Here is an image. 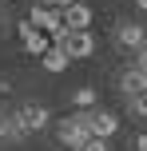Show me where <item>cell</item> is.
Instances as JSON below:
<instances>
[{
    "mask_svg": "<svg viewBox=\"0 0 147 151\" xmlns=\"http://www.w3.org/2000/svg\"><path fill=\"white\" fill-rule=\"evenodd\" d=\"M76 115H80V123H84L95 139H111L119 131V115L108 111V107H84V111H76Z\"/></svg>",
    "mask_w": 147,
    "mask_h": 151,
    "instance_id": "cell-1",
    "label": "cell"
},
{
    "mask_svg": "<svg viewBox=\"0 0 147 151\" xmlns=\"http://www.w3.org/2000/svg\"><path fill=\"white\" fill-rule=\"evenodd\" d=\"M52 135H56V143L60 147H68V151H80L87 143V135L92 131L80 123V115H64V119H56V127H52Z\"/></svg>",
    "mask_w": 147,
    "mask_h": 151,
    "instance_id": "cell-2",
    "label": "cell"
},
{
    "mask_svg": "<svg viewBox=\"0 0 147 151\" xmlns=\"http://www.w3.org/2000/svg\"><path fill=\"white\" fill-rule=\"evenodd\" d=\"M16 119H20V127L28 131V135H40V131L52 127V111H48L44 104H36V99H24V104L16 107Z\"/></svg>",
    "mask_w": 147,
    "mask_h": 151,
    "instance_id": "cell-3",
    "label": "cell"
},
{
    "mask_svg": "<svg viewBox=\"0 0 147 151\" xmlns=\"http://www.w3.org/2000/svg\"><path fill=\"white\" fill-rule=\"evenodd\" d=\"M60 48L72 56V64H76V60H87V56L95 52V36H92V32H68Z\"/></svg>",
    "mask_w": 147,
    "mask_h": 151,
    "instance_id": "cell-4",
    "label": "cell"
},
{
    "mask_svg": "<svg viewBox=\"0 0 147 151\" xmlns=\"http://www.w3.org/2000/svg\"><path fill=\"white\" fill-rule=\"evenodd\" d=\"M60 16H64V28H68V32H87V28H92V8H87L84 0H72Z\"/></svg>",
    "mask_w": 147,
    "mask_h": 151,
    "instance_id": "cell-5",
    "label": "cell"
},
{
    "mask_svg": "<svg viewBox=\"0 0 147 151\" xmlns=\"http://www.w3.org/2000/svg\"><path fill=\"white\" fill-rule=\"evenodd\" d=\"M16 32H20V40H24V52H32V56H44L48 48H52V40H48V32L32 28L28 20H20V24H16Z\"/></svg>",
    "mask_w": 147,
    "mask_h": 151,
    "instance_id": "cell-6",
    "label": "cell"
},
{
    "mask_svg": "<svg viewBox=\"0 0 147 151\" xmlns=\"http://www.w3.org/2000/svg\"><path fill=\"white\" fill-rule=\"evenodd\" d=\"M115 44L123 48V52H139V48L147 44V28H143V24H119Z\"/></svg>",
    "mask_w": 147,
    "mask_h": 151,
    "instance_id": "cell-7",
    "label": "cell"
},
{
    "mask_svg": "<svg viewBox=\"0 0 147 151\" xmlns=\"http://www.w3.org/2000/svg\"><path fill=\"white\" fill-rule=\"evenodd\" d=\"M119 91H123L127 99H131V96H143V91H147V72H139L135 64L127 72H119Z\"/></svg>",
    "mask_w": 147,
    "mask_h": 151,
    "instance_id": "cell-8",
    "label": "cell"
},
{
    "mask_svg": "<svg viewBox=\"0 0 147 151\" xmlns=\"http://www.w3.org/2000/svg\"><path fill=\"white\" fill-rule=\"evenodd\" d=\"M24 139H28V131L20 127L16 111H0V143H24Z\"/></svg>",
    "mask_w": 147,
    "mask_h": 151,
    "instance_id": "cell-9",
    "label": "cell"
},
{
    "mask_svg": "<svg viewBox=\"0 0 147 151\" xmlns=\"http://www.w3.org/2000/svg\"><path fill=\"white\" fill-rule=\"evenodd\" d=\"M40 68H44L48 76H60L64 68H72V56L64 52V48H48V52L40 56Z\"/></svg>",
    "mask_w": 147,
    "mask_h": 151,
    "instance_id": "cell-10",
    "label": "cell"
},
{
    "mask_svg": "<svg viewBox=\"0 0 147 151\" xmlns=\"http://www.w3.org/2000/svg\"><path fill=\"white\" fill-rule=\"evenodd\" d=\"M72 104L84 111V107H95V88H76V96H72Z\"/></svg>",
    "mask_w": 147,
    "mask_h": 151,
    "instance_id": "cell-11",
    "label": "cell"
},
{
    "mask_svg": "<svg viewBox=\"0 0 147 151\" xmlns=\"http://www.w3.org/2000/svg\"><path fill=\"white\" fill-rule=\"evenodd\" d=\"M127 107H131V115L147 119V91H143V96H131V99H127Z\"/></svg>",
    "mask_w": 147,
    "mask_h": 151,
    "instance_id": "cell-12",
    "label": "cell"
},
{
    "mask_svg": "<svg viewBox=\"0 0 147 151\" xmlns=\"http://www.w3.org/2000/svg\"><path fill=\"white\" fill-rule=\"evenodd\" d=\"M80 151H108V139H95V135H87V143L80 147Z\"/></svg>",
    "mask_w": 147,
    "mask_h": 151,
    "instance_id": "cell-13",
    "label": "cell"
},
{
    "mask_svg": "<svg viewBox=\"0 0 147 151\" xmlns=\"http://www.w3.org/2000/svg\"><path fill=\"white\" fill-rule=\"evenodd\" d=\"M135 68H139V72H147V44L135 52Z\"/></svg>",
    "mask_w": 147,
    "mask_h": 151,
    "instance_id": "cell-14",
    "label": "cell"
},
{
    "mask_svg": "<svg viewBox=\"0 0 147 151\" xmlns=\"http://www.w3.org/2000/svg\"><path fill=\"white\" fill-rule=\"evenodd\" d=\"M68 4H72V0H44V8H56V12H64Z\"/></svg>",
    "mask_w": 147,
    "mask_h": 151,
    "instance_id": "cell-15",
    "label": "cell"
},
{
    "mask_svg": "<svg viewBox=\"0 0 147 151\" xmlns=\"http://www.w3.org/2000/svg\"><path fill=\"white\" fill-rule=\"evenodd\" d=\"M131 151H147V135H135L131 139Z\"/></svg>",
    "mask_w": 147,
    "mask_h": 151,
    "instance_id": "cell-16",
    "label": "cell"
},
{
    "mask_svg": "<svg viewBox=\"0 0 147 151\" xmlns=\"http://www.w3.org/2000/svg\"><path fill=\"white\" fill-rule=\"evenodd\" d=\"M135 8H143V12H147V0H135Z\"/></svg>",
    "mask_w": 147,
    "mask_h": 151,
    "instance_id": "cell-17",
    "label": "cell"
}]
</instances>
